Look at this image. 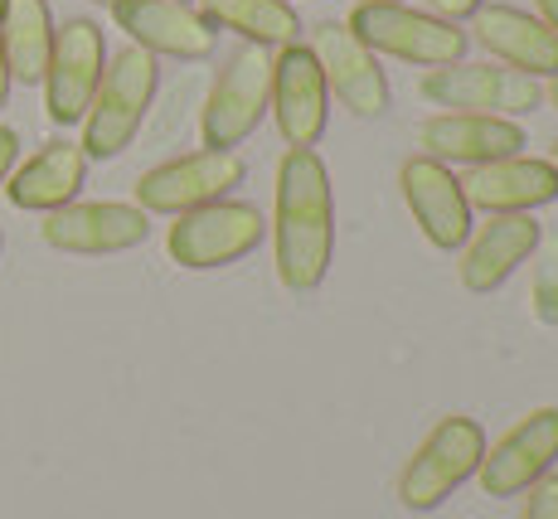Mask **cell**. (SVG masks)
<instances>
[{"mask_svg":"<svg viewBox=\"0 0 558 519\" xmlns=\"http://www.w3.org/2000/svg\"><path fill=\"white\" fill-rule=\"evenodd\" d=\"M272 267L292 297L326 287L336 263V185L316 146H287L272 190Z\"/></svg>","mask_w":558,"mask_h":519,"instance_id":"obj_1","label":"cell"},{"mask_svg":"<svg viewBox=\"0 0 558 519\" xmlns=\"http://www.w3.org/2000/svg\"><path fill=\"white\" fill-rule=\"evenodd\" d=\"M156 88H160L156 53H146L136 45L117 49L112 59H107L88 112H83V142H78L83 156L88 160L122 156V150L136 142V132H142L146 112H151V102H156Z\"/></svg>","mask_w":558,"mask_h":519,"instance_id":"obj_2","label":"cell"},{"mask_svg":"<svg viewBox=\"0 0 558 519\" xmlns=\"http://www.w3.org/2000/svg\"><path fill=\"white\" fill-rule=\"evenodd\" d=\"M481 457H486V427L466 413L442 418L417 451L403 461L399 471V505L413 515H427L437 505H447L466 481H476Z\"/></svg>","mask_w":558,"mask_h":519,"instance_id":"obj_3","label":"cell"},{"mask_svg":"<svg viewBox=\"0 0 558 519\" xmlns=\"http://www.w3.org/2000/svg\"><path fill=\"white\" fill-rule=\"evenodd\" d=\"M272 107V49L239 45L223 53L209 97L199 107V136L209 150H233L257 132Z\"/></svg>","mask_w":558,"mask_h":519,"instance_id":"obj_4","label":"cell"},{"mask_svg":"<svg viewBox=\"0 0 558 519\" xmlns=\"http://www.w3.org/2000/svg\"><path fill=\"white\" fill-rule=\"evenodd\" d=\"M345 25L355 29L364 49L389 53L413 69H447V63H461V53L471 49L461 25L413 5H355Z\"/></svg>","mask_w":558,"mask_h":519,"instance_id":"obj_5","label":"cell"},{"mask_svg":"<svg viewBox=\"0 0 558 519\" xmlns=\"http://www.w3.org/2000/svg\"><path fill=\"white\" fill-rule=\"evenodd\" d=\"M263 238H267V219L257 204L219 200V204L180 214L166 233V253L185 273H214V267H233L248 253H257Z\"/></svg>","mask_w":558,"mask_h":519,"instance_id":"obj_6","label":"cell"},{"mask_svg":"<svg viewBox=\"0 0 558 519\" xmlns=\"http://www.w3.org/2000/svg\"><path fill=\"white\" fill-rule=\"evenodd\" d=\"M248 180V166H243L239 150H190V156L160 160L142 180H136V209L146 214H180L204 209V204L229 200L233 190Z\"/></svg>","mask_w":558,"mask_h":519,"instance_id":"obj_7","label":"cell"},{"mask_svg":"<svg viewBox=\"0 0 558 519\" xmlns=\"http://www.w3.org/2000/svg\"><path fill=\"white\" fill-rule=\"evenodd\" d=\"M423 97L442 112H481V117H524L544 107L539 79L506 63H447L423 73Z\"/></svg>","mask_w":558,"mask_h":519,"instance_id":"obj_8","label":"cell"},{"mask_svg":"<svg viewBox=\"0 0 558 519\" xmlns=\"http://www.w3.org/2000/svg\"><path fill=\"white\" fill-rule=\"evenodd\" d=\"M107 69L102 25L73 15L53 29V53L45 69V112L53 126H78Z\"/></svg>","mask_w":558,"mask_h":519,"instance_id":"obj_9","label":"cell"},{"mask_svg":"<svg viewBox=\"0 0 558 519\" xmlns=\"http://www.w3.org/2000/svg\"><path fill=\"white\" fill-rule=\"evenodd\" d=\"M39 233H45L53 253L112 257V253H132V248H142L151 238V214L117 200H73L63 209L45 214Z\"/></svg>","mask_w":558,"mask_h":519,"instance_id":"obj_10","label":"cell"},{"mask_svg":"<svg viewBox=\"0 0 558 519\" xmlns=\"http://www.w3.org/2000/svg\"><path fill=\"white\" fill-rule=\"evenodd\" d=\"M311 53H316L326 88L340 97V107H350L364 122H374V117H384L393 107V88L389 73L379 69V53L364 49L345 20H320L311 29Z\"/></svg>","mask_w":558,"mask_h":519,"instance_id":"obj_11","label":"cell"},{"mask_svg":"<svg viewBox=\"0 0 558 519\" xmlns=\"http://www.w3.org/2000/svg\"><path fill=\"white\" fill-rule=\"evenodd\" d=\"M554 461H558V403H544L530 418H520L500 442H490L486 457H481L476 485L490 500H510V495L530 491L534 481H544L554 471Z\"/></svg>","mask_w":558,"mask_h":519,"instance_id":"obj_12","label":"cell"},{"mask_svg":"<svg viewBox=\"0 0 558 519\" xmlns=\"http://www.w3.org/2000/svg\"><path fill=\"white\" fill-rule=\"evenodd\" d=\"M399 190H403V204L413 214L417 233L437 248V253H457L461 243L471 238V204H466V190H461V176L452 166L433 156H408L399 166Z\"/></svg>","mask_w":558,"mask_h":519,"instance_id":"obj_13","label":"cell"},{"mask_svg":"<svg viewBox=\"0 0 558 519\" xmlns=\"http://www.w3.org/2000/svg\"><path fill=\"white\" fill-rule=\"evenodd\" d=\"M272 122L287 146H316L330 126V88L311 45L272 49Z\"/></svg>","mask_w":558,"mask_h":519,"instance_id":"obj_14","label":"cell"},{"mask_svg":"<svg viewBox=\"0 0 558 519\" xmlns=\"http://www.w3.org/2000/svg\"><path fill=\"white\" fill-rule=\"evenodd\" d=\"M112 20L126 35V45L156 53V59L199 63L219 45L214 25L185 0H122V5H112Z\"/></svg>","mask_w":558,"mask_h":519,"instance_id":"obj_15","label":"cell"},{"mask_svg":"<svg viewBox=\"0 0 558 519\" xmlns=\"http://www.w3.org/2000/svg\"><path fill=\"white\" fill-rule=\"evenodd\" d=\"M544 229L534 224V214H490V224L471 229V238L461 243V263L457 277L471 297H490L520 273L534 257Z\"/></svg>","mask_w":558,"mask_h":519,"instance_id":"obj_16","label":"cell"},{"mask_svg":"<svg viewBox=\"0 0 558 519\" xmlns=\"http://www.w3.org/2000/svg\"><path fill=\"white\" fill-rule=\"evenodd\" d=\"M417 146L423 156L442 160V166H490V160L520 156L530 146L520 122L510 117H481V112H437L417 126Z\"/></svg>","mask_w":558,"mask_h":519,"instance_id":"obj_17","label":"cell"},{"mask_svg":"<svg viewBox=\"0 0 558 519\" xmlns=\"http://www.w3.org/2000/svg\"><path fill=\"white\" fill-rule=\"evenodd\" d=\"M466 39H476L496 63L530 73V79H554L558 73V35L520 5H481L471 15Z\"/></svg>","mask_w":558,"mask_h":519,"instance_id":"obj_18","label":"cell"},{"mask_svg":"<svg viewBox=\"0 0 558 519\" xmlns=\"http://www.w3.org/2000/svg\"><path fill=\"white\" fill-rule=\"evenodd\" d=\"M461 190H466L471 209L481 214H534L558 204V170L520 150V156L490 160V166H471L461 176Z\"/></svg>","mask_w":558,"mask_h":519,"instance_id":"obj_19","label":"cell"},{"mask_svg":"<svg viewBox=\"0 0 558 519\" xmlns=\"http://www.w3.org/2000/svg\"><path fill=\"white\" fill-rule=\"evenodd\" d=\"M83 180H88V156H83V146L78 142H49V146H39L25 166L10 170L5 194L15 209L53 214V209L78 200Z\"/></svg>","mask_w":558,"mask_h":519,"instance_id":"obj_20","label":"cell"},{"mask_svg":"<svg viewBox=\"0 0 558 519\" xmlns=\"http://www.w3.org/2000/svg\"><path fill=\"white\" fill-rule=\"evenodd\" d=\"M53 29L59 25H53L49 0H10L5 5V15H0V49H5L15 83H45Z\"/></svg>","mask_w":558,"mask_h":519,"instance_id":"obj_21","label":"cell"},{"mask_svg":"<svg viewBox=\"0 0 558 519\" xmlns=\"http://www.w3.org/2000/svg\"><path fill=\"white\" fill-rule=\"evenodd\" d=\"M199 15L214 29H233L243 45L282 49L302 39V20L287 0H199Z\"/></svg>","mask_w":558,"mask_h":519,"instance_id":"obj_22","label":"cell"},{"mask_svg":"<svg viewBox=\"0 0 558 519\" xmlns=\"http://www.w3.org/2000/svg\"><path fill=\"white\" fill-rule=\"evenodd\" d=\"M534 273H530V316L539 326H558V233H544L534 248Z\"/></svg>","mask_w":558,"mask_h":519,"instance_id":"obj_23","label":"cell"},{"mask_svg":"<svg viewBox=\"0 0 558 519\" xmlns=\"http://www.w3.org/2000/svg\"><path fill=\"white\" fill-rule=\"evenodd\" d=\"M520 519H558V471H549L544 481H534L530 491H524Z\"/></svg>","mask_w":558,"mask_h":519,"instance_id":"obj_24","label":"cell"},{"mask_svg":"<svg viewBox=\"0 0 558 519\" xmlns=\"http://www.w3.org/2000/svg\"><path fill=\"white\" fill-rule=\"evenodd\" d=\"M433 5V15H442V20H452V25H461V20H471L486 0H427Z\"/></svg>","mask_w":558,"mask_h":519,"instance_id":"obj_25","label":"cell"},{"mask_svg":"<svg viewBox=\"0 0 558 519\" xmlns=\"http://www.w3.org/2000/svg\"><path fill=\"white\" fill-rule=\"evenodd\" d=\"M15 160H20V136H15V126H0V185L10 180Z\"/></svg>","mask_w":558,"mask_h":519,"instance_id":"obj_26","label":"cell"},{"mask_svg":"<svg viewBox=\"0 0 558 519\" xmlns=\"http://www.w3.org/2000/svg\"><path fill=\"white\" fill-rule=\"evenodd\" d=\"M534 10H539V20L558 35V0H534Z\"/></svg>","mask_w":558,"mask_h":519,"instance_id":"obj_27","label":"cell"},{"mask_svg":"<svg viewBox=\"0 0 558 519\" xmlns=\"http://www.w3.org/2000/svg\"><path fill=\"white\" fill-rule=\"evenodd\" d=\"M10 83H15V79H10V63H5V49H0V107H5V102H10Z\"/></svg>","mask_w":558,"mask_h":519,"instance_id":"obj_28","label":"cell"},{"mask_svg":"<svg viewBox=\"0 0 558 519\" xmlns=\"http://www.w3.org/2000/svg\"><path fill=\"white\" fill-rule=\"evenodd\" d=\"M544 102H549V107H558V73L549 79V93H544Z\"/></svg>","mask_w":558,"mask_h":519,"instance_id":"obj_29","label":"cell"},{"mask_svg":"<svg viewBox=\"0 0 558 519\" xmlns=\"http://www.w3.org/2000/svg\"><path fill=\"white\" fill-rule=\"evenodd\" d=\"M360 5H408V0H360Z\"/></svg>","mask_w":558,"mask_h":519,"instance_id":"obj_30","label":"cell"},{"mask_svg":"<svg viewBox=\"0 0 558 519\" xmlns=\"http://www.w3.org/2000/svg\"><path fill=\"white\" fill-rule=\"evenodd\" d=\"M549 166L558 170V142H554V150H549Z\"/></svg>","mask_w":558,"mask_h":519,"instance_id":"obj_31","label":"cell"},{"mask_svg":"<svg viewBox=\"0 0 558 519\" xmlns=\"http://www.w3.org/2000/svg\"><path fill=\"white\" fill-rule=\"evenodd\" d=\"M93 5H107V10H112V5H122V0H93Z\"/></svg>","mask_w":558,"mask_h":519,"instance_id":"obj_32","label":"cell"},{"mask_svg":"<svg viewBox=\"0 0 558 519\" xmlns=\"http://www.w3.org/2000/svg\"><path fill=\"white\" fill-rule=\"evenodd\" d=\"M5 5H10V0H0V15H5Z\"/></svg>","mask_w":558,"mask_h":519,"instance_id":"obj_33","label":"cell"},{"mask_svg":"<svg viewBox=\"0 0 558 519\" xmlns=\"http://www.w3.org/2000/svg\"><path fill=\"white\" fill-rule=\"evenodd\" d=\"M287 5H292V0H287Z\"/></svg>","mask_w":558,"mask_h":519,"instance_id":"obj_34","label":"cell"}]
</instances>
